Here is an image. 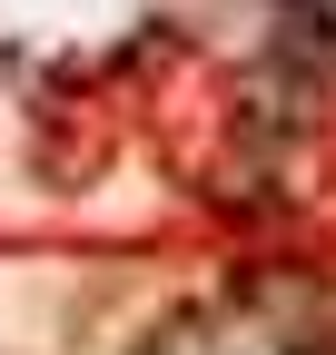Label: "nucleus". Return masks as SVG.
<instances>
[{
	"label": "nucleus",
	"mask_w": 336,
	"mask_h": 355,
	"mask_svg": "<svg viewBox=\"0 0 336 355\" xmlns=\"http://www.w3.org/2000/svg\"><path fill=\"white\" fill-rule=\"evenodd\" d=\"M287 10H336V0H287Z\"/></svg>",
	"instance_id": "f257e3e1"
}]
</instances>
